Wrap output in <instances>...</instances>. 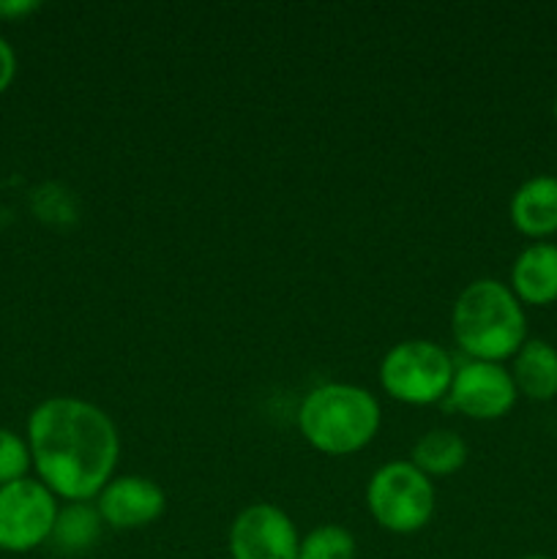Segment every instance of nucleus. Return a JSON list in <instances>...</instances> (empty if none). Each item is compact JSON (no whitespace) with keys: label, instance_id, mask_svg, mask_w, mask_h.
Listing matches in <instances>:
<instances>
[{"label":"nucleus","instance_id":"f257e3e1","mask_svg":"<svg viewBox=\"0 0 557 559\" xmlns=\"http://www.w3.org/2000/svg\"><path fill=\"white\" fill-rule=\"evenodd\" d=\"M27 448L38 480L69 502H91L112 480L120 437L102 407L55 396L27 418Z\"/></svg>","mask_w":557,"mask_h":559},{"label":"nucleus","instance_id":"f03ea898","mask_svg":"<svg viewBox=\"0 0 557 559\" xmlns=\"http://www.w3.org/2000/svg\"><path fill=\"white\" fill-rule=\"evenodd\" d=\"M453 338L470 360L502 364L528 342V317L508 284L475 278L459 293L451 311Z\"/></svg>","mask_w":557,"mask_h":559},{"label":"nucleus","instance_id":"7ed1b4c3","mask_svg":"<svg viewBox=\"0 0 557 559\" xmlns=\"http://www.w3.org/2000/svg\"><path fill=\"white\" fill-rule=\"evenodd\" d=\"M304 440L328 456H349L380 431V404L366 388L328 382L306 393L298 413Z\"/></svg>","mask_w":557,"mask_h":559},{"label":"nucleus","instance_id":"20e7f679","mask_svg":"<svg viewBox=\"0 0 557 559\" xmlns=\"http://www.w3.org/2000/svg\"><path fill=\"white\" fill-rule=\"evenodd\" d=\"M453 358L440 344L426 338L399 342L380 364V385L391 399L426 407L448 396L453 382Z\"/></svg>","mask_w":557,"mask_h":559},{"label":"nucleus","instance_id":"39448f33","mask_svg":"<svg viewBox=\"0 0 557 559\" xmlns=\"http://www.w3.org/2000/svg\"><path fill=\"white\" fill-rule=\"evenodd\" d=\"M366 508L388 533H418L435 513V484L413 462H388L366 486Z\"/></svg>","mask_w":557,"mask_h":559},{"label":"nucleus","instance_id":"423d86ee","mask_svg":"<svg viewBox=\"0 0 557 559\" xmlns=\"http://www.w3.org/2000/svg\"><path fill=\"white\" fill-rule=\"evenodd\" d=\"M58 497L42 480L22 478L0 486V549L25 555L52 538Z\"/></svg>","mask_w":557,"mask_h":559},{"label":"nucleus","instance_id":"0eeeda50","mask_svg":"<svg viewBox=\"0 0 557 559\" xmlns=\"http://www.w3.org/2000/svg\"><path fill=\"white\" fill-rule=\"evenodd\" d=\"M300 538L293 519L271 502H254L229 527L233 559H298Z\"/></svg>","mask_w":557,"mask_h":559},{"label":"nucleus","instance_id":"6e6552de","mask_svg":"<svg viewBox=\"0 0 557 559\" xmlns=\"http://www.w3.org/2000/svg\"><path fill=\"white\" fill-rule=\"evenodd\" d=\"M446 399L457 413L467 418L497 420L511 413L519 391L513 385L511 371L502 369V364L467 360L453 371L451 391Z\"/></svg>","mask_w":557,"mask_h":559},{"label":"nucleus","instance_id":"1a4fd4ad","mask_svg":"<svg viewBox=\"0 0 557 559\" xmlns=\"http://www.w3.org/2000/svg\"><path fill=\"white\" fill-rule=\"evenodd\" d=\"M96 508L107 527L142 530L162 519L167 511V495L145 475H120L104 486L96 497Z\"/></svg>","mask_w":557,"mask_h":559},{"label":"nucleus","instance_id":"9d476101","mask_svg":"<svg viewBox=\"0 0 557 559\" xmlns=\"http://www.w3.org/2000/svg\"><path fill=\"white\" fill-rule=\"evenodd\" d=\"M511 289L519 304L549 306L557 300V246L538 240L519 251L511 267Z\"/></svg>","mask_w":557,"mask_h":559},{"label":"nucleus","instance_id":"9b49d317","mask_svg":"<svg viewBox=\"0 0 557 559\" xmlns=\"http://www.w3.org/2000/svg\"><path fill=\"white\" fill-rule=\"evenodd\" d=\"M511 224L528 238H546L557 233V178L535 175L528 178L511 197Z\"/></svg>","mask_w":557,"mask_h":559},{"label":"nucleus","instance_id":"f8f14e48","mask_svg":"<svg viewBox=\"0 0 557 559\" xmlns=\"http://www.w3.org/2000/svg\"><path fill=\"white\" fill-rule=\"evenodd\" d=\"M513 385L533 402L557 396V349L544 338H528L513 355Z\"/></svg>","mask_w":557,"mask_h":559},{"label":"nucleus","instance_id":"ddd939ff","mask_svg":"<svg viewBox=\"0 0 557 559\" xmlns=\"http://www.w3.org/2000/svg\"><path fill=\"white\" fill-rule=\"evenodd\" d=\"M102 533L104 519L96 506H91V502H69L58 511L49 540L63 555H82V551L93 549L98 544Z\"/></svg>","mask_w":557,"mask_h":559},{"label":"nucleus","instance_id":"4468645a","mask_svg":"<svg viewBox=\"0 0 557 559\" xmlns=\"http://www.w3.org/2000/svg\"><path fill=\"white\" fill-rule=\"evenodd\" d=\"M467 462V442L453 429H431L413 445V464L426 478L453 475Z\"/></svg>","mask_w":557,"mask_h":559},{"label":"nucleus","instance_id":"2eb2a0df","mask_svg":"<svg viewBox=\"0 0 557 559\" xmlns=\"http://www.w3.org/2000/svg\"><path fill=\"white\" fill-rule=\"evenodd\" d=\"M298 559H355V538L339 524L315 527L300 540Z\"/></svg>","mask_w":557,"mask_h":559},{"label":"nucleus","instance_id":"dca6fc26","mask_svg":"<svg viewBox=\"0 0 557 559\" xmlns=\"http://www.w3.org/2000/svg\"><path fill=\"white\" fill-rule=\"evenodd\" d=\"M31 464L33 459L27 440H22L14 431L0 429V486H9L14 480L27 478Z\"/></svg>","mask_w":557,"mask_h":559},{"label":"nucleus","instance_id":"f3484780","mask_svg":"<svg viewBox=\"0 0 557 559\" xmlns=\"http://www.w3.org/2000/svg\"><path fill=\"white\" fill-rule=\"evenodd\" d=\"M16 74V55L11 49V44L0 36V93L11 85Z\"/></svg>","mask_w":557,"mask_h":559},{"label":"nucleus","instance_id":"a211bd4d","mask_svg":"<svg viewBox=\"0 0 557 559\" xmlns=\"http://www.w3.org/2000/svg\"><path fill=\"white\" fill-rule=\"evenodd\" d=\"M38 11L36 0H0V16L3 20H20V16Z\"/></svg>","mask_w":557,"mask_h":559},{"label":"nucleus","instance_id":"6ab92c4d","mask_svg":"<svg viewBox=\"0 0 557 559\" xmlns=\"http://www.w3.org/2000/svg\"><path fill=\"white\" fill-rule=\"evenodd\" d=\"M519 559H555V557H546V555H528V557H519Z\"/></svg>","mask_w":557,"mask_h":559},{"label":"nucleus","instance_id":"aec40b11","mask_svg":"<svg viewBox=\"0 0 557 559\" xmlns=\"http://www.w3.org/2000/svg\"><path fill=\"white\" fill-rule=\"evenodd\" d=\"M555 118H557V98H555Z\"/></svg>","mask_w":557,"mask_h":559}]
</instances>
